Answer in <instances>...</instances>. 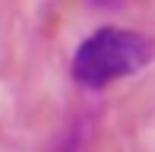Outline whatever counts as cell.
I'll return each mask as SVG.
<instances>
[{
    "mask_svg": "<svg viewBox=\"0 0 155 152\" xmlns=\"http://www.w3.org/2000/svg\"><path fill=\"white\" fill-rule=\"evenodd\" d=\"M152 57H155V41L149 35L133 32V29L104 25L76 48L70 76L82 89L98 92V89H108L117 79L139 73Z\"/></svg>",
    "mask_w": 155,
    "mask_h": 152,
    "instance_id": "obj_1",
    "label": "cell"
}]
</instances>
